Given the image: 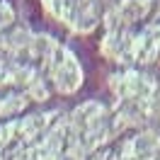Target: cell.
I'll use <instances>...</instances> for the list:
<instances>
[]
</instances>
